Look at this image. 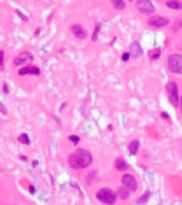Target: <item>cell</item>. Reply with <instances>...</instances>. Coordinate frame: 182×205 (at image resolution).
<instances>
[{
  "label": "cell",
  "mask_w": 182,
  "mask_h": 205,
  "mask_svg": "<svg viewBox=\"0 0 182 205\" xmlns=\"http://www.w3.org/2000/svg\"><path fill=\"white\" fill-rule=\"evenodd\" d=\"M91 163H93V158H91V153L88 149H77L75 153H72L68 156V165L74 170H82V168L89 167Z\"/></svg>",
  "instance_id": "obj_1"
},
{
  "label": "cell",
  "mask_w": 182,
  "mask_h": 205,
  "mask_svg": "<svg viewBox=\"0 0 182 205\" xmlns=\"http://www.w3.org/2000/svg\"><path fill=\"white\" fill-rule=\"evenodd\" d=\"M96 198L105 205H114L116 200H117V195H116L112 190H109V188H102V190L96 193Z\"/></svg>",
  "instance_id": "obj_2"
},
{
  "label": "cell",
  "mask_w": 182,
  "mask_h": 205,
  "mask_svg": "<svg viewBox=\"0 0 182 205\" xmlns=\"http://www.w3.org/2000/svg\"><path fill=\"white\" fill-rule=\"evenodd\" d=\"M168 70L174 74H182V56L181 54H172L168 58Z\"/></svg>",
  "instance_id": "obj_3"
},
{
  "label": "cell",
  "mask_w": 182,
  "mask_h": 205,
  "mask_svg": "<svg viewBox=\"0 0 182 205\" xmlns=\"http://www.w3.org/2000/svg\"><path fill=\"white\" fill-rule=\"evenodd\" d=\"M167 93H168V98L174 105H179V88L175 82H168L167 84Z\"/></svg>",
  "instance_id": "obj_4"
},
{
  "label": "cell",
  "mask_w": 182,
  "mask_h": 205,
  "mask_svg": "<svg viewBox=\"0 0 182 205\" xmlns=\"http://www.w3.org/2000/svg\"><path fill=\"white\" fill-rule=\"evenodd\" d=\"M137 9L142 12V14H152L156 11L154 4L151 0H137Z\"/></svg>",
  "instance_id": "obj_5"
},
{
  "label": "cell",
  "mask_w": 182,
  "mask_h": 205,
  "mask_svg": "<svg viewBox=\"0 0 182 205\" xmlns=\"http://www.w3.org/2000/svg\"><path fill=\"white\" fill-rule=\"evenodd\" d=\"M32 60H33L32 53H28V51H23V53H19V54L14 58V65H18V67L30 65V63H32Z\"/></svg>",
  "instance_id": "obj_6"
},
{
  "label": "cell",
  "mask_w": 182,
  "mask_h": 205,
  "mask_svg": "<svg viewBox=\"0 0 182 205\" xmlns=\"http://www.w3.org/2000/svg\"><path fill=\"white\" fill-rule=\"evenodd\" d=\"M121 184H123L124 188H128L130 191H135V190L138 188L137 179H135L131 174H123V177H121Z\"/></svg>",
  "instance_id": "obj_7"
},
{
  "label": "cell",
  "mask_w": 182,
  "mask_h": 205,
  "mask_svg": "<svg viewBox=\"0 0 182 205\" xmlns=\"http://www.w3.org/2000/svg\"><path fill=\"white\" fill-rule=\"evenodd\" d=\"M149 25H151L152 28H163V26L168 25V19H167V18H161V16H151Z\"/></svg>",
  "instance_id": "obj_8"
},
{
  "label": "cell",
  "mask_w": 182,
  "mask_h": 205,
  "mask_svg": "<svg viewBox=\"0 0 182 205\" xmlns=\"http://www.w3.org/2000/svg\"><path fill=\"white\" fill-rule=\"evenodd\" d=\"M40 70L37 67H21L19 68V75H39Z\"/></svg>",
  "instance_id": "obj_9"
},
{
  "label": "cell",
  "mask_w": 182,
  "mask_h": 205,
  "mask_svg": "<svg viewBox=\"0 0 182 205\" xmlns=\"http://www.w3.org/2000/svg\"><path fill=\"white\" fill-rule=\"evenodd\" d=\"M72 33H74L77 39H84V37H88V32H86L81 25H72Z\"/></svg>",
  "instance_id": "obj_10"
},
{
  "label": "cell",
  "mask_w": 182,
  "mask_h": 205,
  "mask_svg": "<svg viewBox=\"0 0 182 205\" xmlns=\"http://www.w3.org/2000/svg\"><path fill=\"white\" fill-rule=\"evenodd\" d=\"M130 54H131V56H140V54H142V47H140L138 42H133V44L130 46Z\"/></svg>",
  "instance_id": "obj_11"
},
{
  "label": "cell",
  "mask_w": 182,
  "mask_h": 205,
  "mask_svg": "<svg viewBox=\"0 0 182 205\" xmlns=\"http://www.w3.org/2000/svg\"><path fill=\"white\" fill-rule=\"evenodd\" d=\"M167 7H168V9H174V11H181L182 2H179V0H168V2H167Z\"/></svg>",
  "instance_id": "obj_12"
},
{
  "label": "cell",
  "mask_w": 182,
  "mask_h": 205,
  "mask_svg": "<svg viewBox=\"0 0 182 205\" xmlns=\"http://www.w3.org/2000/svg\"><path fill=\"white\" fill-rule=\"evenodd\" d=\"M117 191H119V193H117V197H119V198H123V200H126V198L130 197V190H128V188H124V186H123V188H119Z\"/></svg>",
  "instance_id": "obj_13"
},
{
  "label": "cell",
  "mask_w": 182,
  "mask_h": 205,
  "mask_svg": "<svg viewBox=\"0 0 182 205\" xmlns=\"http://www.w3.org/2000/svg\"><path fill=\"white\" fill-rule=\"evenodd\" d=\"M138 146H140V144H138V140H131V142H130V146H128L130 153H131V154H137V151H138Z\"/></svg>",
  "instance_id": "obj_14"
},
{
  "label": "cell",
  "mask_w": 182,
  "mask_h": 205,
  "mask_svg": "<svg viewBox=\"0 0 182 205\" xmlns=\"http://www.w3.org/2000/svg\"><path fill=\"white\" fill-rule=\"evenodd\" d=\"M116 168H117V170H126V168H128V163H126L124 160L117 158V160H116Z\"/></svg>",
  "instance_id": "obj_15"
},
{
  "label": "cell",
  "mask_w": 182,
  "mask_h": 205,
  "mask_svg": "<svg viewBox=\"0 0 182 205\" xmlns=\"http://www.w3.org/2000/svg\"><path fill=\"white\" fill-rule=\"evenodd\" d=\"M112 4H114V7L116 9H124V0H112Z\"/></svg>",
  "instance_id": "obj_16"
},
{
  "label": "cell",
  "mask_w": 182,
  "mask_h": 205,
  "mask_svg": "<svg viewBox=\"0 0 182 205\" xmlns=\"http://www.w3.org/2000/svg\"><path fill=\"white\" fill-rule=\"evenodd\" d=\"M19 142H21V144H28V142H30V139H28L25 133H21V135H19Z\"/></svg>",
  "instance_id": "obj_17"
},
{
  "label": "cell",
  "mask_w": 182,
  "mask_h": 205,
  "mask_svg": "<svg viewBox=\"0 0 182 205\" xmlns=\"http://www.w3.org/2000/svg\"><path fill=\"white\" fill-rule=\"evenodd\" d=\"M149 197H151V193H145V195H144V197H142V198H140V202H138V204H145V202H147V198H149Z\"/></svg>",
  "instance_id": "obj_18"
},
{
  "label": "cell",
  "mask_w": 182,
  "mask_h": 205,
  "mask_svg": "<svg viewBox=\"0 0 182 205\" xmlns=\"http://www.w3.org/2000/svg\"><path fill=\"white\" fill-rule=\"evenodd\" d=\"M160 56V49H154V53H151V58H158Z\"/></svg>",
  "instance_id": "obj_19"
},
{
  "label": "cell",
  "mask_w": 182,
  "mask_h": 205,
  "mask_svg": "<svg viewBox=\"0 0 182 205\" xmlns=\"http://www.w3.org/2000/svg\"><path fill=\"white\" fill-rule=\"evenodd\" d=\"M70 140H72L74 144H77V142H79V137H75V135H72V137H70Z\"/></svg>",
  "instance_id": "obj_20"
},
{
  "label": "cell",
  "mask_w": 182,
  "mask_h": 205,
  "mask_svg": "<svg viewBox=\"0 0 182 205\" xmlns=\"http://www.w3.org/2000/svg\"><path fill=\"white\" fill-rule=\"evenodd\" d=\"M130 56H131V54H130V53H124V54H123V56H121V58H123V61H124V60H128V58H130Z\"/></svg>",
  "instance_id": "obj_21"
},
{
  "label": "cell",
  "mask_w": 182,
  "mask_h": 205,
  "mask_svg": "<svg viewBox=\"0 0 182 205\" xmlns=\"http://www.w3.org/2000/svg\"><path fill=\"white\" fill-rule=\"evenodd\" d=\"M179 26H182V19H181V21H179Z\"/></svg>",
  "instance_id": "obj_22"
},
{
  "label": "cell",
  "mask_w": 182,
  "mask_h": 205,
  "mask_svg": "<svg viewBox=\"0 0 182 205\" xmlns=\"http://www.w3.org/2000/svg\"><path fill=\"white\" fill-rule=\"evenodd\" d=\"M181 105H182V98H181Z\"/></svg>",
  "instance_id": "obj_23"
}]
</instances>
